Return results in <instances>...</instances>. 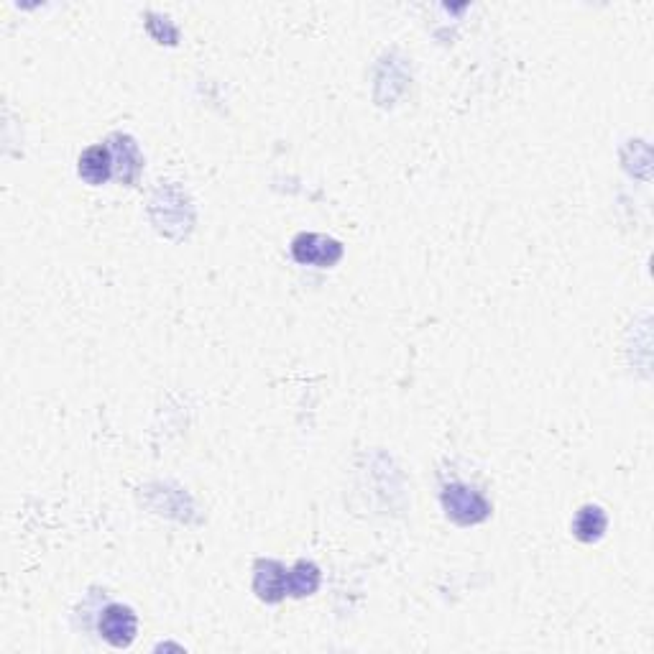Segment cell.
<instances>
[{
	"mask_svg": "<svg viewBox=\"0 0 654 654\" xmlns=\"http://www.w3.org/2000/svg\"><path fill=\"white\" fill-rule=\"evenodd\" d=\"M440 501L450 522L460 524V527H473V524H481L491 517V504L486 501V496L465 483H448L442 488Z\"/></svg>",
	"mask_w": 654,
	"mask_h": 654,
	"instance_id": "cell-1",
	"label": "cell"
},
{
	"mask_svg": "<svg viewBox=\"0 0 654 654\" xmlns=\"http://www.w3.org/2000/svg\"><path fill=\"white\" fill-rule=\"evenodd\" d=\"M292 256L302 266H335L343 259V243L322 233H299L292 241Z\"/></svg>",
	"mask_w": 654,
	"mask_h": 654,
	"instance_id": "cell-2",
	"label": "cell"
},
{
	"mask_svg": "<svg viewBox=\"0 0 654 654\" xmlns=\"http://www.w3.org/2000/svg\"><path fill=\"white\" fill-rule=\"evenodd\" d=\"M100 637L115 649H126L136 642L138 634V616L133 614L131 606H123V603H110L105 606L103 614H100L98 621Z\"/></svg>",
	"mask_w": 654,
	"mask_h": 654,
	"instance_id": "cell-3",
	"label": "cell"
},
{
	"mask_svg": "<svg viewBox=\"0 0 654 654\" xmlns=\"http://www.w3.org/2000/svg\"><path fill=\"white\" fill-rule=\"evenodd\" d=\"M287 573L282 563L276 560H259L253 565V593L264 603H279L289 596Z\"/></svg>",
	"mask_w": 654,
	"mask_h": 654,
	"instance_id": "cell-4",
	"label": "cell"
},
{
	"mask_svg": "<svg viewBox=\"0 0 654 654\" xmlns=\"http://www.w3.org/2000/svg\"><path fill=\"white\" fill-rule=\"evenodd\" d=\"M113 151L105 144H95L90 149L82 151L80 161H77V174L85 179L87 184H105L110 177H113Z\"/></svg>",
	"mask_w": 654,
	"mask_h": 654,
	"instance_id": "cell-5",
	"label": "cell"
},
{
	"mask_svg": "<svg viewBox=\"0 0 654 654\" xmlns=\"http://www.w3.org/2000/svg\"><path fill=\"white\" fill-rule=\"evenodd\" d=\"M606 529H609V517H606V511H603L598 504H586L575 511L573 537L578 542L593 545V542L603 540Z\"/></svg>",
	"mask_w": 654,
	"mask_h": 654,
	"instance_id": "cell-6",
	"label": "cell"
},
{
	"mask_svg": "<svg viewBox=\"0 0 654 654\" xmlns=\"http://www.w3.org/2000/svg\"><path fill=\"white\" fill-rule=\"evenodd\" d=\"M320 568L310 560H299L287 573V593L292 598H307L320 588Z\"/></svg>",
	"mask_w": 654,
	"mask_h": 654,
	"instance_id": "cell-7",
	"label": "cell"
},
{
	"mask_svg": "<svg viewBox=\"0 0 654 654\" xmlns=\"http://www.w3.org/2000/svg\"><path fill=\"white\" fill-rule=\"evenodd\" d=\"M113 141L115 144L110 146V151L118 154V159L126 161L121 172H118V177L126 184H133L138 179V174H141V169H144V156H141V151H138L136 141L131 136H121L118 133V136H113Z\"/></svg>",
	"mask_w": 654,
	"mask_h": 654,
	"instance_id": "cell-8",
	"label": "cell"
}]
</instances>
